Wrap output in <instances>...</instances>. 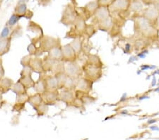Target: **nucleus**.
<instances>
[{
    "mask_svg": "<svg viewBox=\"0 0 159 140\" xmlns=\"http://www.w3.org/2000/svg\"><path fill=\"white\" fill-rule=\"evenodd\" d=\"M131 2V0H114L109 9L114 12H127L129 11Z\"/></svg>",
    "mask_w": 159,
    "mask_h": 140,
    "instance_id": "39448f33",
    "label": "nucleus"
},
{
    "mask_svg": "<svg viewBox=\"0 0 159 140\" xmlns=\"http://www.w3.org/2000/svg\"><path fill=\"white\" fill-rule=\"evenodd\" d=\"M151 67L148 65H144L141 66V69H142V70H147V69H151Z\"/></svg>",
    "mask_w": 159,
    "mask_h": 140,
    "instance_id": "a18cd8bd",
    "label": "nucleus"
},
{
    "mask_svg": "<svg viewBox=\"0 0 159 140\" xmlns=\"http://www.w3.org/2000/svg\"><path fill=\"white\" fill-rule=\"evenodd\" d=\"M28 51H29L30 55H38V53L40 51V50H39V48L36 47V46H35V45L34 44V43H32L31 44L29 45V47H28Z\"/></svg>",
    "mask_w": 159,
    "mask_h": 140,
    "instance_id": "4c0bfd02",
    "label": "nucleus"
},
{
    "mask_svg": "<svg viewBox=\"0 0 159 140\" xmlns=\"http://www.w3.org/2000/svg\"><path fill=\"white\" fill-rule=\"evenodd\" d=\"M143 9V4L141 0H132L131 2V4L129 11L134 12L135 14H139Z\"/></svg>",
    "mask_w": 159,
    "mask_h": 140,
    "instance_id": "a878e982",
    "label": "nucleus"
},
{
    "mask_svg": "<svg viewBox=\"0 0 159 140\" xmlns=\"http://www.w3.org/2000/svg\"><path fill=\"white\" fill-rule=\"evenodd\" d=\"M14 83L12 79L9 78H3L0 81V91L2 93L7 92L11 89Z\"/></svg>",
    "mask_w": 159,
    "mask_h": 140,
    "instance_id": "4be33fe9",
    "label": "nucleus"
},
{
    "mask_svg": "<svg viewBox=\"0 0 159 140\" xmlns=\"http://www.w3.org/2000/svg\"><path fill=\"white\" fill-rule=\"evenodd\" d=\"M82 68H83L84 77L93 81V83L101 79L102 75H103L102 69L91 67V66L87 65L86 64L84 66H82Z\"/></svg>",
    "mask_w": 159,
    "mask_h": 140,
    "instance_id": "f03ea898",
    "label": "nucleus"
},
{
    "mask_svg": "<svg viewBox=\"0 0 159 140\" xmlns=\"http://www.w3.org/2000/svg\"><path fill=\"white\" fill-rule=\"evenodd\" d=\"M78 79H74L70 76H68L67 79L66 81V83L64 88L62 89H66V90L70 91H76V83H77Z\"/></svg>",
    "mask_w": 159,
    "mask_h": 140,
    "instance_id": "bb28decb",
    "label": "nucleus"
},
{
    "mask_svg": "<svg viewBox=\"0 0 159 140\" xmlns=\"http://www.w3.org/2000/svg\"><path fill=\"white\" fill-rule=\"evenodd\" d=\"M57 61L54 60L52 58H50L48 56H45L44 59L43 60V70H44L45 73L47 72H50V71H52L54 67L56 65Z\"/></svg>",
    "mask_w": 159,
    "mask_h": 140,
    "instance_id": "5701e85b",
    "label": "nucleus"
},
{
    "mask_svg": "<svg viewBox=\"0 0 159 140\" xmlns=\"http://www.w3.org/2000/svg\"><path fill=\"white\" fill-rule=\"evenodd\" d=\"M74 91L66 90V89H61V91L59 94L60 101H62L66 105L71 106V103L75 98V92Z\"/></svg>",
    "mask_w": 159,
    "mask_h": 140,
    "instance_id": "4468645a",
    "label": "nucleus"
},
{
    "mask_svg": "<svg viewBox=\"0 0 159 140\" xmlns=\"http://www.w3.org/2000/svg\"><path fill=\"white\" fill-rule=\"evenodd\" d=\"M142 3L147 6H151V5H154L157 0H141Z\"/></svg>",
    "mask_w": 159,
    "mask_h": 140,
    "instance_id": "79ce46f5",
    "label": "nucleus"
},
{
    "mask_svg": "<svg viewBox=\"0 0 159 140\" xmlns=\"http://www.w3.org/2000/svg\"><path fill=\"white\" fill-rule=\"evenodd\" d=\"M35 92L39 93L40 95H43L47 91V86H46L45 81V76L41 75L40 78L38 79L37 81H35V84L34 86Z\"/></svg>",
    "mask_w": 159,
    "mask_h": 140,
    "instance_id": "aec40b11",
    "label": "nucleus"
},
{
    "mask_svg": "<svg viewBox=\"0 0 159 140\" xmlns=\"http://www.w3.org/2000/svg\"><path fill=\"white\" fill-rule=\"evenodd\" d=\"M11 90L13 92L16 93V95H19V94L27 93V89L25 88V86L19 81H18L17 82L14 83V86H13Z\"/></svg>",
    "mask_w": 159,
    "mask_h": 140,
    "instance_id": "c756f323",
    "label": "nucleus"
},
{
    "mask_svg": "<svg viewBox=\"0 0 159 140\" xmlns=\"http://www.w3.org/2000/svg\"><path fill=\"white\" fill-rule=\"evenodd\" d=\"M28 103L30 104L33 108H36L37 106L40 105L41 103H43V99L42 95L39 93H35L34 95H31L29 96V99H28Z\"/></svg>",
    "mask_w": 159,
    "mask_h": 140,
    "instance_id": "393cba45",
    "label": "nucleus"
},
{
    "mask_svg": "<svg viewBox=\"0 0 159 140\" xmlns=\"http://www.w3.org/2000/svg\"><path fill=\"white\" fill-rule=\"evenodd\" d=\"M85 64L89 66H91V67L102 69V70L104 67V64L101 60V57L98 55L92 54V53H89V55H86Z\"/></svg>",
    "mask_w": 159,
    "mask_h": 140,
    "instance_id": "f8f14e48",
    "label": "nucleus"
},
{
    "mask_svg": "<svg viewBox=\"0 0 159 140\" xmlns=\"http://www.w3.org/2000/svg\"><path fill=\"white\" fill-rule=\"evenodd\" d=\"M98 4L97 1H93L89 2L85 6V10L87 14L89 15V16H93L96 10L98 9Z\"/></svg>",
    "mask_w": 159,
    "mask_h": 140,
    "instance_id": "cd10ccee",
    "label": "nucleus"
},
{
    "mask_svg": "<svg viewBox=\"0 0 159 140\" xmlns=\"http://www.w3.org/2000/svg\"><path fill=\"white\" fill-rule=\"evenodd\" d=\"M96 1L98 2L99 7H110L114 0H96Z\"/></svg>",
    "mask_w": 159,
    "mask_h": 140,
    "instance_id": "58836bf2",
    "label": "nucleus"
},
{
    "mask_svg": "<svg viewBox=\"0 0 159 140\" xmlns=\"http://www.w3.org/2000/svg\"><path fill=\"white\" fill-rule=\"evenodd\" d=\"M29 1V0H19V2H18V4H25L26 3V2Z\"/></svg>",
    "mask_w": 159,
    "mask_h": 140,
    "instance_id": "de8ad7c7",
    "label": "nucleus"
},
{
    "mask_svg": "<svg viewBox=\"0 0 159 140\" xmlns=\"http://www.w3.org/2000/svg\"><path fill=\"white\" fill-rule=\"evenodd\" d=\"M97 27L94 24H87L84 31V35H86L88 38H91L96 34L97 31Z\"/></svg>",
    "mask_w": 159,
    "mask_h": 140,
    "instance_id": "72a5a7b5",
    "label": "nucleus"
},
{
    "mask_svg": "<svg viewBox=\"0 0 159 140\" xmlns=\"http://www.w3.org/2000/svg\"><path fill=\"white\" fill-rule=\"evenodd\" d=\"M147 53H148V50L147 49L143 50L141 51V52L138 53V54L137 55V57H139V58H141V59H142V58L143 59V58L146 57V55H147Z\"/></svg>",
    "mask_w": 159,
    "mask_h": 140,
    "instance_id": "37998d69",
    "label": "nucleus"
},
{
    "mask_svg": "<svg viewBox=\"0 0 159 140\" xmlns=\"http://www.w3.org/2000/svg\"><path fill=\"white\" fill-rule=\"evenodd\" d=\"M134 49L133 48V45L130 43H127L125 45V52L127 53V54H129L130 52H132V50Z\"/></svg>",
    "mask_w": 159,
    "mask_h": 140,
    "instance_id": "c03bdc74",
    "label": "nucleus"
},
{
    "mask_svg": "<svg viewBox=\"0 0 159 140\" xmlns=\"http://www.w3.org/2000/svg\"><path fill=\"white\" fill-rule=\"evenodd\" d=\"M32 24H33V25H31V24H29V29L31 30V31L42 33V30H41V28H40L39 25H38L36 24H35V23H33V22H32Z\"/></svg>",
    "mask_w": 159,
    "mask_h": 140,
    "instance_id": "a19ab883",
    "label": "nucleus"
},
{
    "mask_svg": "<svg viewBox=\"0 0 159 140\" xmlns=\"http://www.w3.org/2000/svg\"><path fill=\"white\" fill-rule=\"evenodd\" d=\"M61 47L62 46L61 45H59L49 51L48 52V57L52 58L54 60L57 61V62L62 61V50H61Z\"/></svg>",
    "mask_w": 159,
    "mask_h": 140,
    "instance_id": "6ab92c4d",
    "label": "nucleus"
},
{
    "mask_svg": "<svg viewBox=\"0 0 159 140\" xmlns=\"http://www.w3.org/2000/svg\"><path fill=\"white\" fill-rule=\"evenodd\" d=\"M56 79L57 81V84H58V89H62L65 86L66 81L67 79L68 76L66 75L65 72L63 73H59L57 75H55Z\"/></svg>",
    "mask_w": 159,
    "mask_h": 140,
    "instance_id": "c85d7f7f",
    "label": "nucleus"
},
{
    "mask_svg": "<svg viewBox=\"0 0 159 140\" xmlns=\"http://www.w3.org/2000/svg\"><path fill=\"white\" fill-rule=\"evenodd\" d=\"M70 44L71 45V46L73 47V49L74 50V51H75L78 56L80 54H81L82 52H83L84 45H83V41H82L81 38H74Z\"/></svg>",
    "mask_w": 159,
    "mask_h": 140,
    "instance_id": "b1692460",
    "label": "nucleus"
},
{
    "mask_svg": "<svg viewBox=\"0 0 159 140\" xmlns=\"http://www.w3.org/2000/svg\"><path fill=\"white\" fill-rule=\"evenodd\" d=\"M76 17H77V15L76 14L75 10L73 9L72 7L68 6L63 12L61 21L66 25H74Z\"/></svg>",
    "mask_w": 159,
    "mask_h": 140,
    "instance_id": "423d86ee",
    "label": "nucleus"
},
{
    "mask_svg": "<svg viewBox=\"0 0 159 140\" xmlns=\"http://www.w3.org/2000/svg\"><path fill=\"white\" fill-rule=\"evenodd\" d=\"M60 44V40L58 38H55L51 36H42L40 40V47H38L41 53L47 52H48L54 47Z\"/></svg>",
    "mask_w": 159,
    "mask_h": 140,
    "instance_id": "f257e3e1",
    "label": "nucleus"
},
{
    "mask_svg": "<svg viewBox=\"0 0 159 140\" xmlns=\"http://www.w3.org/2000/svg\"><path fill=\"white\" fill-rule=\"evenodd\" d=\"M86 25L87 24H86V19L81 16H77L76 21L74 24V30L81 36V35L84 34Z\"/></svg>",
    "mask_w": 159,
    "mask_h": 140,
    "instance_id": "dca6fc26",
    "label": "nucleus"
},
{
    "mask_svg": "<svg viewBox=\"0 0 159 140\" xmlns=\"http://www.w3.org/2000/svg\"><path fill=\"white\" fill-rule=\"evenodd\" d=\"M65 73L70 77L79 79L83 75V68L76 61L69 62L65 65Z\"/></svg>",
    "mask_w": 159,
    "mask_h": 140,
    "instance_id": "7ed1b4c3",
    "label": "nucleus"
},
{
    "mask_svg": "<svg viewBox=\"0 0 159 140\" xmlns=\"http://www.w3.org/2000/svg\"><path fill=\"white\" fill-rule=\"evenodd\" d=\"M52 72H53L54 75L59 73L65 72V62L64 61L57 62L55 65V67H54Z\"/></svg>",
    "mask_w": 159,
    "mask_h": 140,
    "instance_id": "7c9ffc66",
    "label": "nucleus"
},
{
    "mask_svg": "<svg viewBox=\"0 0 159 140\" xmlns=\"http://www.w3.org/2000/svg\"><path fill=\"white\" fill-rule=\"evenodd\" d=\"M33 71L29 67H24V69L20 72V77L19 81L27 89L34 87L35 84V81L32 78Z\"/></svg>",
    "mask_w": 159,
    "mask_h": 140,
    "instance_id": "20e7f679",
    "label": "nucleus"
},
{
    "mask_svg": "<svg viewBox=\"0 0 159 140\" xmlns=\"http://www.w3.org/2000/svg\"><path fill=\"white\" fill-rule=\"evenodd\" d=\"M34 109L35 111H36V113L38 115L43 116L48 113V110H49V107H48V105H47V104L43 102V103H41L40 105L37 106L36 108H35Z\"/></svg>",
    "mask_w": 159,
    "mask_h": 140,
    "instance_id": "473e14b6",
    "label": "nucleus"
},
{
    "mask_svg": "<svg viewBox=\"0 0 159 140\" xmlns=\"http://www.w3.org/2000/svg\"><path fill=\"white\" fill-rule=\"evenodd\" d=\"M11 37L0 38V55H3L9 52L11 46Z\"/></svg>",
    "mask_w": 159,
    "mask_h": 140,
    "instance_id": "412c9836",
    "label": "nucleus"
},
{
    "mask_svg": "<svg viewBox=\"0 0 159 140\" xmlns=\"http://www.w3.org/2000/svg\"><path fill=\"white\" fill-rule=\"evenodd\" d=\"M29 95L27 93L19 94V95H16V104H25L26 102H28V99H29Z\"/></svg>",
    "mask_w": 159,
    "mask_h": 140,
    "instance_id": "f704fd0d",
    "label": "nucleus"
},
{
    "mask_svg": "<svg viewBox=\"0 0 159 140\" xmlns=\"http://www.w3.org/2000/svg\"><path fill=\"white\" fill-rule=\"evenodd\" d=\"M45 81L47 86V91L57 90V81L55 75H45Z\"/></svg>",
    "mask_w": 159,
    "mask_h": 140,
    "instance_id": "a211bd4d",
    "label": "nucleus"
},
{
    "mask_svg": "<svg viewBox=\"0 0 159 140\" xmlns=\"http://www.w3.org/2000/svg\"><path fill=\"white\" fill-rule=\"evenodd\" d=\"M96 25L97 29L98 30L109 33L112 29V27H113L114 21L113 19H112V17L110 16L109 18H107V19L104 20V21L98 23V24Z\"/></svg>",
    "mask_w": 159,
    "mask_h": 140,
    "instance_id": "f3484780",
    "label": "nucleus"
},
{
    "mask_svg": "<svg viewBox=\"0 0 159 140\" xmlns=\"http://www.w3.org/2000/svg\"><path fill=\"white\" fill-rule=\"evenodd\" d=\"M1 91H0V101L2 100V94H1Z\"/></svg>",
    "mask_w": 159,
    "mask_h": 140,
    "instance_id": "09e8293b",
    "label": "nucleus"
},
{
    "mask_svg": "<svg viewBox=\"0 0 159 140\" xmlns=\"http://www.w3.org/2000/svg\"><path fill=\"white\" fill-rule=\"evenodd\" d=\"M27 6L26 4H19L15 8V14L20 17H22L26 14Z\"/></svg>",
    "mask_w": 159,
    "mask_h": 140,
    "instance_id": "2f4dec72",
    "label": "nucleus"
},
{
    "mask_svg": "<svg viewBox=\"0 0 159 140\" xmlns=\"http://www.w3.org/2000/svg\"><path fill=\"white\" fill-rule=\"evenodd\" d=\"M151 45V41L142 37H137V39L134 40L133 43V48L136 51L141 52L143 50L147 49V47Z\"/></svg>",
    "mask_w": 159,
    "mask_h": 140,
    "instance_id": "2eb2a0df",
    "label": "nucleus"
},
{
    "mask_svg": "<svg viewBox=\"0 0 159 140\" xmlns=\"http://www.w3.org/2000/svg\"><path fill=\"white\" fill-rule=\"evenodd\" d=\"M156 28H157V29L159 30V15H158V16L157 20H156Z\"/></svg>",
    "mask_w": 159,
    "mask_h": 140,
    "instance_id": "49530a36",
    "label": "nucleus"
},
{
    "mask_svg": "<svg viewBox=\"0 0 159 140\" xmlns=\"http://www.w3.org/2000/svg\"><path fill=\"white\" fill-rule=\"evenodd\" d=\"M61 50H62V61L64 62H69L76 61L78 55L70 43L63 45L61 47Z\"/></svg>",
    "mask_w": 159,
    "mask_h": 140,
    "instance_id": "0eeeda50",
    "label": "nucleus"
},
{
    "mask_svg": "<svg viewBox=\"0 0 159 140\" xmlns=\"http://www.w3.org/2000/svg\"><path fill=\"white\" fill-rule=\"evenodd\" d=\"M93 82L88 79L84 76L79 78L76 83V90H79L82 92L90 93L93 89Z\"/></svg>",
    "mask_w": 159,
    "mask_h": 140,
    "instance_id": "6e6552de",
    "label": "nucleus"
},
{
    "mask_svg": "<svg viewBox=\"0 0 159 140\" xmlns=\"http://www.w3.org/2000/svg\"><path fill=\"white\" fill-rule=\"evenodd\" d=\"M11 30L8 26H6L2 30L1 34H0V38H7L11 37Z\"/></svg>",
    "mask_w": 159,
    "mask_h": 140,
    "instance_id": "ea45409f",
    "label": "nucleus"
},
{
    "mask_svg": "<svg viewBox=\"0 0 159 140\" xmlns=\"http://www.w3.org/2000/svg\"><path fill=\"white\" fill-rule=\"evenodd\" d=\"M110 9L109 7H99L98 9L96 10L93 14V22L95 24H98V23L101 22L104 20L107 19V18L110 17Z\"/></svg>",
    "mask_w": 159,
    "mask_h": 140,
    "instance_id": "1a4fd4ad",
    "label": "nucleus"
},
{
    "mask_svg": "<svg viewBox=\"0 0 159 140\" xmlns=\"http://www.w3.org/2000/svg\"><path fill=\"white\" fill-rule=\"evenodd\" d=\"M59 94H60V92H59L58 89L54 91H47L42 95L43 102L48 106L55 104L58 101H60Z\"/></svg>",
    "mask_w": 159,
    "mask_h": 140,
    "instance_id": "9b49d317",
    "label": "nucleus"
},
{
    "mask_svg": "<svg viewBox=\"0 0 159 140\" xmlns=\"http://www.w3.org/2000/svg\"><path fill=\"white\" fill-rule=\"evenodd\" d=\"M20 19V17L19 16H18L17 14H12V16L10 17V19L8 21V24L9 26L13 27L16 25L18 22H19V19Z\"/></svg>",
    "mask_w": 159,
    "mask_h": 140,
    "instance_id": "e433bc0d",
    "label": "nucleus"
},
{
    "mask_svg": "<svg viewBox=\"0 0 159 140\" xmlns=\"http://www.w3.org/2000/svg\"><path fill=\"white\" fill-rule=\"evenodd\" d=\"M27 67L31 69L33 72H35L40 74H45L44 70H43V60L40 57H30Z\"/></svg>",
    "mask_w": 159,
    "mask_h": 140,
    "instance_id": "ddd939ff",
    "label": "nucleus"
},
{
    "mask_svg": "<svg viewBox=\"0 0 159 140\" xmlns=\"http://www.w3.org/2000/svg\"><path fill=\"white\" fill-rule=\"evenodd\" d=\"M142 15L151 24L156 25V22L158 19L159 12L154 7H150L143 9L142 11Z\"/></svg>",
    "mask_w": 159,
    "mask_h": 140,
    "instance_id": "9d476101",
    "label": "nucleus"
},
{
    "mask_svg": "<svg viewBox=\"0 0 159 140\" xmlns=\"http://www.w3.org/2000/svg\"><path fill=\"white\" fill-rule=\"evenodd\" d=\"M71 106H73L74 108H77V109H84L85 108V105H84L83 101L81 100V98H74L73 103H71Z\"/></svg>",
    "mask_w": 159,
    "mask_h": 140,
    "instance_id": "c9c22d12",
    "label": "nucleus"
}]
</instances>
